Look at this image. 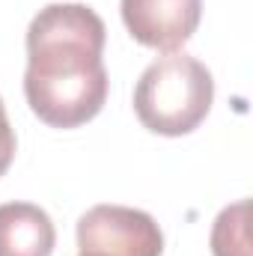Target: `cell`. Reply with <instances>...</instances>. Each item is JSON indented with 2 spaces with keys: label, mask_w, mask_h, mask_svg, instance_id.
Returning a JSON list of instances; mask_svg holds the SVG:
<instances>
[{
  "label": "cell",
  "mask_w": 253,
  "mask_h": 256,
  "mask_svg": "<svg viewBox=\"0 0 253 256\" xmlns=\"http://www.w3.org/2000/svg\"><path fill=\"white\" fill-rule=\"evenodd\" d=\"M108 27L84 3H51L27 27L24 96L51 128H78L108 102Z\"/></svg>",
  "instance_id": "cell-1"
},
{
  "label": "cell",
  "mask_w": 253,
  "mask_h": 256,
  "mask_svg": "<svg viewBox=\"0 0 253 256\" xmlns=\"http://www.w3.org/2000/svg\"><path fill=\"white\" fill-rule=\"evenodd\" d=\"M214 102L212 72L188 54H164L140 74L134 86V114L143 128L182 137L200 126Z\"/></svg>",
  "instance_id": "cell-2"
},
{
  "label": "cell",
  "mask_w": 253,
  "mask_h": 256,
  "mask_svg": "<svg viewBox=\"0 0 253 256\" xmlns=\"http://www.w3.org/2000/svg\"><path fill=\"white\" fill-rule=\"evenodd\" d=\"M78 256H161L164 232L149 212L92 206L78 220Z\"/></svg>",
  "instance_id": "cell-3"
},
{
  "label": "cell",
  "mask_w": 253,
  "mask_h": 256,
  "mask_svg": "<svg viewBox=\"0 0 253 256\" xmlns=\"http://www.w3.org/2000/svg\"><path fill=\"white\" fill-rule=\"evenodd\" d=\"M120 12L134 42L173 54L196 33L202 0H122Z\"/></svg>",
  "instance_id": "cell-4"
},
{
  "label": "cell",
  "mask_w": 253,
  "mask_h": 256,
  "mask_svg": "<svg viewBox=\"0 0 253 256\" xmlns=\"http://www.w3.org/2000/svg\"><path fill=\"white\" fill-rule=\"evenodd\" d=\"M57 244L54 220L33 202L0 206V256H51Z\"/></svg>",
  "instance_id": "cell-5"
},
{
  "label": "cell",
  "mask_w": 253,
  "mask_h": 256,
  "mask_svg": "<svg viewBox=\"0 0 253 256\" xmlns=\"http://www.w3.org/2000/svg\"><path fill=\"white\" fill-rule=\"evenodd\" d=\"M248 214L250 202L238 200L226 206L212 226V254L214 256H250V236H248Z\"/></svg>",
  "instance_id": "cell-6"
},
{
  "label": "cell",
  "mask_w": 253,
  "mask_h": 256,
  "mask_svg": "<svg viewBox=\"0 0 253 256\" xmlns=\"http://www.w3.org/2000/svg\"><path fill=\"white\" fill-rule=\"evenodd\" d=\"M12 158H15V131L9 126L6 104H3V98H0V176L9 170Z\"/></svg>",
  "instance_id": "cell-7"
}]
</instances>
